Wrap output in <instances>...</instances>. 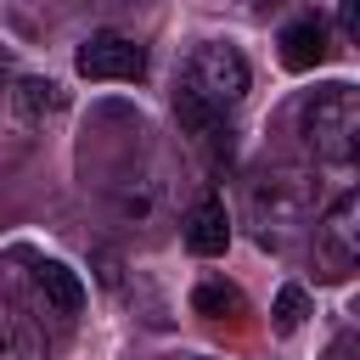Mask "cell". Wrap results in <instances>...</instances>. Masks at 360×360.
Wrapping results in <instances>:
<instances>
[{
    "instance_id": "1",
    "label": "cell",
    "mask_w": 360,
    "mask_h": 360,
    "mask_svg": "<svg viewBox=\"0 0 360 360\" xmlns=\"http://www.w3.org/2000/svg\"><path fill=\"white\" fill-rule=\"evenodd\" d=\"M315 214H321V180L309 169L276 163L248 180V219L264 248H287L292 236H304V225H315Z\"/></svg>"
},
{
    "instance_id": "2",
    "label": "cell",
    "mask_w": 360,
    "mask_h": 360,
    "mask_svg": "<svg viewBox=\"0 0 360 360\" xmlns=\"http://www.w3.org/2000/svg\"><path fill=\"white\" fill-rule=\"evenodd\" d=\"M298 135L315 163H354L360 152V90L332 79L298 101Z\"/></svg>"
},
{
    "instance_id": "3",
    "label": "cell",
    "mask_w": 360,
    "mask_h": 360,
    "mask_svg": "<svg viewBox=\"0 0 360 360\" xmlns=\"http://www.w3.org/2000/svg\"><path fill=\"white\" fill-rule=\"evenodd\" d=\"M248 84H253V73H248V56L236 51V45H225V39H202L191 56H186V73H180V96H191V101H202V107H214V112H231L242 96H248Z\"/></svg>"
},
{
    "instance_id": "4",
    "label": "cell",
    "mask_w": 360,
    "mask_h": 360,
    "mask_svg": "<svg viewBox=\"0 0 360 360\" xmlns=\"http://www.w3.org/2000/svg\"><path fill=\"white\" fill-rule=\"evenodd\" d=\"M360 264V202L354 191H343L332 208L315 214V270L326 281H349Z\"/></svg>"
},
{
    "instance_id": "5",
    "label": "cell",
    "mask_w": 360,
    "mask_h": 360,
    "mask_svg": "<svg viewBox=\"0 0 360 360\" xmlns=\"http://www.w3.org/2000/svg\"><path fill=\"white\" fill-rule=\"evenodd\" d=\"M73 68H79L84 79H96V84H135V79L146 73V51H141L129 34L101 28V34H90V39L79 45Z\"/></svg>"
},
{
    "instance_id": "6",
    "label": "cell",
    "mask_w": 360,
    "mask_h": 360,
    "mask_svg": "<svg viewBox=\"0 0 360 360\" xmlns=\"http://www.w3.org/2000/svg\"><path fill=\"white\" fill-rule=\"evenodd\" d=\"M0 360H51V343H45L39 315L22 309L6 292H0Z\"/></svg>"
},
{
    "instance_id": "7",
    "label": "cell",
    "mask_w": 360,
    "mask_h": 360,
    "mask_svg": "<svg viewBox=\"0 0 360 360\" xmlns=\"http://www.w3.org/2000/svg\"><path fill=\"white\" fill-rule=\"evenodd\" d=\"M28 270H34V292L45 298V315L79 321V309H84V281H79V270H68L62 259H34Z\"/></svg>"
},
{
    "instance_id": "8",
    "label": "cell",
    "mask_w": 360,
    "mask_h": 360,
    "mask_svg": "<svg viewBox=\"0 0 360 360\" xmlns=\"http://www.w3.org/2000/svg\"><path fill=\"white\" fill-rule=\"evenodd\" d=\"M186 248H191L197 259H219V253L231 248V214H225L219 197L191 202V214H186Z\"/></svg>"
},
{
    "instance_id": "9",
    "label": "cell",
    "mask_w": 360,
    "mask_h": 360,
    "mask_svg": "<svg viewBox=\"0 0 360 360\" xmlns=\"http://www.w3.org/2000/svg\"><path fill=\"white\" fill-rule=\"evenodd\" d=\"M174 112H180V124H186V135L219 163V158H231V112H214V107H202V101H191V96H180L174 90Z\"/></svg>"
},
{
    "instance_id": "10",
    "label": "cell",
    "mask_w": 360,
    "mask_h": 360,
    "mask_svg": "<svg viewBox=\"0 0 360 360\" xmlns=\"http://www.w3.org/2000/svg\"><path fill=\"white\" fill-rule=\"evenodd\" d=\"M321 56H326V22L321 17H292L281 28V68L309 73V68H321Z\"/></svg>"
},
{
    "instance_id": "11",
    "label": "cell",
    "mask_w": 360,
    "mask_h": 360,
    "mask_svg": "<svg viewBox=\"0 0 360 360\" xmlns=\"http://www.w3.org/2000/svg\"><path fill=\"white\" fill-rule=\"evenodd\" d=\"M191 309H197V315H208V321H231V315H242L248 304H242V292H236L231 281H197Z\"/></svg>"
},
{
    "instance_id": "12",
    "label": "cell",
    "mask_w": 360,
    "mask_h": 360,
    "mask_svg": "<svg viewBox=\"0 0 360 360\" xmlns=\"http://www.w3.org/2000/svg\"><path fill=\"white\" fill-rule=\"evenodd\" d=\"M270 315H276V332H298L304 315H309V292H304V287H281Z\"/></svg>"
},
{
    "instance_id": "13",
    "label": "cell",
    "mask_w": 360,
    "mask_h": 360,
    "mask_svg": "<svg viewBox=\"0 0 360 360\" xmlns=\"http://www.w3.org/2000/svg\"><path fill=\"white\" fill-rule=\"evenodd\" d=\"M338 22H343V39H354L360 34V0H343L338 6Z\"/></svg>"
},
{
    "instance_id": "14",
    "label": "cell",
    "mask_w": 360,
    "mask_h": 360,
    "mask_svg": "<svg viewBox=\"0 0 360 360\" xmlns=\"http://www.w3.org/2000/svg\"><path fill=\"white\" fill-rule=\"evenodd\" d=\"M326 360H354V332L343 326L338 338H332V349H326Z\"/></svg>"
}]
</instances>
